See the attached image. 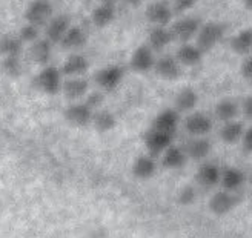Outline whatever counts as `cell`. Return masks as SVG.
Here are the masks:
<instances>
[{"mask_svg": "<svg viewBox=\"0 0 252 238\" xmlns=\"http://www.w3.org/2000/svg\"><path fill=\"white\" fill-rule=\"evenodd\" d=\"M224 25L220 22H208L203 27H200L197 32V48L201 53H208L216 48L224 35Z\"/></svg>", "mask_w": 252, "mask_h": 238, "instance_id": "obj_1", "label": "cell"}, {"mask_svg": "<svg viewBox=\"0 0 252 238\" xmlns=\"http://www.w3.org/2000/svg\"><path fill=\"white\" fill-rule=\"evenodd\" d=\"M37 89L48 95H56L62 91V72L56 66L46 65L34 80Z\"/></svg>", "mask_w": 252, "mask_h": 238, "instance_id": "obj_2", "label": "cell"}, {"mask_svg": "<svg viewBox=\"0 0 252 238\" xmlns=\"http://www.w3.org/2000/svg\"><path fill=\"white\" fill-rule=\"evenodd\" d=\"M53 11L54 8L49 0H32L25 11V20L35 27H40L53 17Z\"/></svg>", "mask_w": 252, "mask_h": 238, "instance_id": "obj_3", "label": "cell"}, {"mask_svg": "<svg viewBox=\"0 0 252 238\" xmlns=\"http://www.w3.org/2000/svg\"><path fill=\"white\" fill-rule=\"evenodd\" d=\"M172 137L174 135H171V134L151 128L145 135V146L148 149V155H151V157L161 155V152L165 151L168 146L172 145Z\"/></svg>", "mask_w": 252, "mask_h": 238, "instance_id": "obj_4", "label": "cell"}, {"mask_svg": "<svg viewBox=\"0 0 252 238\" xmlns=\"http://www.w3.org/2000/svg\"><path fill=\"white\" fill-rule=\"evenodd\" d=\"M125 77V71L119 65H111L95 72V83L102 88L103 91H114L122 83Z\"/></svg>", "mask_w": 252, "mask_h": 238, "instance_id": "obj_5", "label": "cell"}, {"mask_svg": "<svg viewBox=\"0 0 252 238\" xmlns=\"http://www.w3.org/2000/svg\"><path fill=\"white\" fill-rule=\"evenodd\" d=\"M172 8L163 0L149 3V6L146 8V17L154 27H168L172 20Z\"/></svg>", "mask_w": 252, "mask_h": 238, "instance_id": "obj_6", "label": "cell"}, {"mask_svg": "<svg viewBox=\"0 0 252 238\" xmlns=\"http://www.w3.org/2000/svg\"><path fill=\"white\" fill-rule=\"evenodd\" d=\"M185 129L194 137H205L212 129V120L203 112H191L185 120Z\"/></svg>", "mask_w": 252, "mask_h": 238, "instance_id": "obj_7", "label": "cell"}, {"mask_svg": "<svg viewBox=\"0 0 252 238\" xmlns=\"http://www.w3.org/2000/svg\"><path fill=\"white\" fill-rule=\"evenodd\" d=\"M200 30V20L195 17H185L179 22H175L171 28L172 37H175L180 42H189L192 37L197 35Z\"/></svg>", "mask_w": 252, "mask_h": 238, "instance_id": "obj_8", "label": "cell"}, {"mask_svg": "<svg viewBox=\"0 0 252 238\" xmlns=\"http://www.w3.org/2000/svg\"><path fill=\"white\" fill-rule=\"evenodd\" d=\"M131 68L135 72H148L154 68V53L148 45H140L131 56Z\"/></svg>", "mask_w": 252, "mask_h": 238, "instance_id": "obj_9", "label": "cell"}, {"mask_svg": "<svg viewBox=\"0 0 252 238\" xmlns=\"http://www.w3.org/2000/svg\"><path fill=\"white\" fill-rule=\"evenodd\" d=\"M154 69L157 72V76L165 80H177L182 74L180 63L172 56H163L158 60H156Z\"/></svg>", "mask_w": 252, "mask_h": 238, "instance_id": "obj_10", "label": "cell"}, {"mask_svg": "<svg viewBox=\"0 0 252 238\" xmlns=\"http://www.w3.org/2000/svg\"><path fill=\"white\" fill-rule=\"evenodd\" d=\"M94 111L83 103H72L65 111V119L72 124V126H86L88 123H91Z\"/></svg>", "mask_w": 252, "mask_h": 238, "instance_id": "obj_11", "label": "cell"}, {"mask_svg": "<svg viewBox=\"0 0 252 238\" xmlns=\"http://www.w3.org/2000/svg\"><path fill=\"white\" fill-rule=\"evenodd\" d=\"M235 203H237L235 197L231 192L220 191V192H216L211 197L209 209H211L212 214H216V215H226L234 209Z\"/></svg>", "mask_w": 252, "mask_h": 238, "instance_id": "obj_12", "label": "cell"}, {"mask_svg": "<svg viewBox=\"0 0 252 238\" xmlns=\"http://www.w3.org/2000/svg\"><path fill=\"white\" fill-rule=\"evenodd\" d=\"M71 27V22L68 16H56L48 20L46 27V40L51 43H60L62 37L65 35L68 28Z\"/></svg>", "mask_w": 252, "mask_h": 238, "instance_id": "obj_13", "label": "cell"}, {"mask_svg": "<svg viewBox=\"0 0 252 238\" xmlns=\"http://www.w3.org/2000/svg\"><path fill=\"white\" fill-rule=\"evenodd\" d=\"M90 69V61L83 54H71L63 63L60 72L68 77H82Z\"/></svg>", "mask_w": 252, "mask_h": 238, "instance_id": "obj_14", "label": "cell"}, {"mask_svg": "<svg viewBox=\"0 0 252 238\" xmlns=\"http://www.w3.org/2000/svg\"><path fill=\"white\" fill-rule=\"evenodd\" d=\"M179 121H180V117H179L177 111L165 109V111H161L160 114L154 119L153 128L157 129V131H161V132H166V134L174 135L175 131H177Z\"/></svg>", "mask_w": 252, "mask_h": 238, "instance_id": "obj_15", "label": "cell"}, {"mask_svg": "<svg viewBox=\"0 0 252 238\" xmlns=\"http://www.w3.org/2000/svg\"><path fill=\"white\" fill-rule=\"evenodd\" d=\"M88 88H90V83L83 77H71L65 83H62V91L68 100H79L85 97L88 94Z\"/></svg>", "mask_w": 252, "mask_h": 238, "instance_id": "obj_16", "label": "cell"}, {"mask_svg": "<svg viewBox=\"0 0 252 238\" xmlns=\"http://www.w3.org/2000/svg\"><path fill=\"white\" fill-rule=\"evenodd\" d=\"M186 163V152L180 146H168L161 152V165L166 169H180Z\"/></svg>", "mask_w": 252, "mask_h": 238, "instance_id": "obj_17", "label": "cell"}, {"mask_svg": "<svg viewBox=\"0 0 252 238\" xmlns=\"http://www.w3.org/2000/svg\"><path fill=\"white\" fill-rule=\"evenodd\" d=\"M156 171H157V163L154 157H151V155L137 157L132 165V174L140 180H148L151 177H154Z\"/></svg>", "mask_w": 252, "mask_h": 238, "instance_id": "obj_18", "label": "cell"}, {"mask_svg": "<svg viewBox=\"0 0 252 238\" xmlns=\"http://www.w3.org/2000/svg\"><path fill=\"white\" fill-rule=\"evenodd\" d=\"M53 56V43L48 42L46 39H37L32 42L31 46V59L34 60V63L46 66L51 61Z\"/></svg>", "mask_w": 252, "mask_h": 238, "instance_id": "obj_19", "label": "cell"}, {"mask_svg": "<svg viewBox=\"0 0 252 238\" xmlns=\"http://www.w3.org/2000/svg\"><path fill=\"white\" fill-rule=\"evenodd\" d=\"M220 183L224 187V191H237L245 183V174L238 168H226L220 174Z\"/></svg>", "mask_w": 252, "mask_h": 238, "instance_id": "obj_20", "label": "cell"}, {"mask_svg": "<svg viewBox=\"0 0 252 238\" xmlns=\"http://www.w3.org/2000/svg\"><path fill=\"white\" fill-rule=\"evenodd\" d=\"M149 48L154 49V51H160V49H165L172 40L174 37L171 34V30L166 27H154L149 31Z\"/></svg>", "mask_w": 252, "mask_h": 238, "instance_id": "obj_21", "label": "cell"}, {"mask_svg": "<svg viewBox=\"0 0 252 238\" xmlns=\"http://www.w3.org/2000/svg\"><path fill=\"white\" fill-rule=\"evenodd\" d=\"M220 174L221 171L219 169L217 165H214V163H203L197 171V181L200 184H203L205 187H212L217 183H220Z\"/></svg>", "mask_w": 252, "mask_h": 238, "instance_id": "obj_22", "label": "cell"}, {"mask_svg": "<svg viewBox=\"0 0 252 238\" xmlns=\"http://www.w3.org/2000/svg\"><path fill=\"white\" fill-rule=\"evenodd\" d=\"M211 149H212V145L206 137H195L194 140L188 143L185 152H186V157H191L194 160H203L211 154Z\"/></svg>", "mask_w": 252, "mask_h": 238, "instance_id": "obj_23", "label": "cell"}, {"mask_svg": "<svg viewBox=\"0 0 252 238\" xmlns=\"http://www.w3.org/2000/svg\"><path fill=\"white\" fill-rule=\"evenodd\" d=\"M201 57H203V53H201L195 45H189V43L182 45L177 51V56H175L179 63L185 65V66L198 65L201 61Z\"/></svg>", "mask_w": 252, "mask_h": 238, "instance_id": "obj_24", "label": "cell"}, {"mask_svg": "<svg viewBox=\"0 0 252 238\" xmlns=\"http://www.w3.org/2000/svg\"><path fill=\"white\" fill-rule=\"evenodd\" d=\"M86 40L88 35L80 27H69L65 35L62 37L60 45L65 49H79L86 43Z\"/></svg>", "mask_w": 252, "mask_h": 238, "instance_id": "obj_25", "label": "cell"}, {"mask_svg": "<svg viewBox=\"0 0 252 238\" xmlns=\"http://www.w3.org/2000/svg\"><path fill=\"white\" fill-rule=\"evenodd\" d=\"M116 19V6L114 3H100L93 11V22L95 27L105 28Z\"/></svg>", "mask_w": 252, "mask_h": 238, "instance_id": "obj_26", "label": "cell"}, {"mask_svg": "<svg viewBox=\"0 0 252 238\" xmlns=\"http://www.w3.org/2000/svg\"><path fill=\"white\" fill-rule=\"evenodd\" d=\"M240 112V105L232 98H223L216 105V116L221 121H231L235 120V117Z\"/></svg>", "mask_w": 252, "mask_h": 238, "instance_id": "obj_27", "label": "cell"}, {"mask_svg": "<svg viewBox=\"0 0 252 238\" xmlns=\"http://www.w3.org/2000/svg\"><path fill=\"white\" fill-rule=\"evenodd\" d=\"M23 51V42L19 35L6 34L0 40V54L3 57H20Z\"/></svg>", "mask_w": 252, "mask_h": 238, "instance_id": "obj_28", "label": "cell"}, {"mask_svg": "<svg viewBox=\"0 0 252 238\" xmlns=\"http://www.w3.org/2000/svg\"><path fill=\"white\" fill-rule=\"evenodd\" d=\"M245 132V126L243 123L240 121H235V120H231V121H226L224 126L221 128L220 131V137L224 143L228 145H235L242 140V135Z\"/></svg>", "mask_w": 252, "mask_h": 238, "instance_id": "obj_29", "label": "cell"}, {"mask_svg": "<svg viewBox=\"0 0 252 238\" xmlns=\"http://www.w3.org/2000/svg\"><path fill=\"white\" fill-rule=\"evenodd\" d=\"M94 128L97 132H109L116 128V117L112 112H109L108 109H98L95 114H93V119H91Z\"/></svg>", "mask_w": 252, "mask_h": 238, "instance_id": "obj_30", "label": "cell"}, {"mask_svg": "<svg viewBox=\"0 0 252 238\" xmlns=\"http://www.w3.org/2000/svg\"><path fill=\"white\" fill-rule=\"evenodd\" d=\"M198 103V94L194 88H183V89L177 94L175 97V106H177L179 111L188 112V111H192L195 109Z\"/></svg>", "mask_w": 252, "mask_h": 238, "instance_id": "obj_31", "label": "cell"}, {"mask_svg": "<svg viewBox=\"0 0 252 238\" xmlns=\"http://www.w3.org/2000/svg\"><path fill=\"white\" fill-rule=\"evenodd\" d=\"M232 51L240 54V56H249L251 48H252V30L246 28L238 32L234 39L231 40Z\"/></svg>", "mask_w": 252, "mask_h": 238, "instance_id": "obj_32", "label": "cell"}, {"mask_svg": "<svg viewBox=\"0 0 252 238\" xmlns=\"http://www.w3.org/2000/svg\"><path fill=\"white\" fill-rule=\"evenodd\" d=\"M2 69L9 77H20L23 66H22V61H20L19 57H3Z\"/></svg>", "mask_w": 252, "mask_h": 238, "instance_id": "obj_33", "label": "cell"}, {"mask_svg": "<svg viewBox=\"0 0 252 238\" xmlns=\"http://www.w3.org/2000/svg\"><path fill=\"white\" fill-rule=\"evenodd\" d=\"M39 34H40V30L39 27H35V25H31V23H27V25H23V27L20 28L19 31V37H20V40L25 43H32L35 42L37 39H39Z\"/></svg>", "mask_w": 252, "mask_h": 238, "instance_id": "obj_34", "label": "cell"}, {"mask_svg": "<svg viewBox=\"0 0 252 238\" xmlns=\"http://www.w3.org/2000/svg\"><path fill=\"white\" fill-rule=\"evenodd\" d=\"M195 197H197V191L194 186H185L182 187V191L179 192V203L183 206H189L195 202Z\"/></svg>", "mask_w": 252, "mask_h": 238, "instance_id": "obj_35", "label": "cell"}, {"mask_svg": "<svg viewBox=\"0 0 252 238\" xmlns=\"http://www.w3.org/2000/svg\"><path fill=\"white\" fill-rule=\"evenodd\" d=\"M85 103L90 106L93 111L94 109H100V106L103 105V94L102 92H91L90 95H88Z\"/></svg>", "mask_w": 252, "mask_h": 238, "instance_id": "obj_36", "label": "cell"}, {"mask_svg": "<svg viewBox=\"0 0 252 238\" xmlns=\"http://www.w3.org/2000/svg\"><path fill=\"white\" fill-rule=\"evenodd\" d=\"M240 74L243 76V79H246V80L252 79V57L251 56H246V59L242 61Z\"/></svg>", "mask_w": 252, "mask_h": 238, "instance_id": "obj_37", "label": "cell"}, {"mask_svg": "<svg viewBox=\"0 0 252 238\" xmlns=\"http://www.w3.org/2000/svg\"><path fill=\"white\" fill-rule=\"evenodd\" d=\"M195 2H197V0H174V11L175 12L189 11L195 5Z\"/></svg>", "mask_w": 252, "mask_h": 238, "instance_id": "obj_38", "label": "cell"}, {"mask_svg": "<svg viewBox=\"0 0 252 238\" xmlns=\"http://www.w3.org/2000/svg\"><path fill=\"white\" fill-rule=\"evenodd\" d=\"M242 140H243V149L246 152L252 151V128L245 129L243 135H242Z\"/></svg>", "mask_w": 252, "mask_h": 238, "instance_id": "obj_39", "label": "cell"}, {"mask_svg": "<svg viewBox=\"0 0 252 238\" xmlns=\"http://www.w3.org/2000/svg\"><path fill=\"white\" fill-rule=\"evenodd\" d=\"M242 111H243V116H245L248 120L252 119V97H251V95L245 97L243 105H242Z\"/></svg>", "mask_w": 252, "mask_h": 238, "instance_id": "obj_40", "label": "cell"}, {"mask_svg": "<svg viewBox=\"0 0 252 238\" xmlns=\"http://www.w3.org/2000/svg\"><path fill=\"white\" fill-rule=\"evenodd\" d=\"M126 3L131 5V6H138V5H142L143 0H125Z\"/></svg>", "mask_w": 252, "mask_h": 238, "instance_id": "obj_41", "label": "cell"}, {"mask_svg": "<svg viewBox=\"0 0 252 238\" xmlns=\"http://www.w3.org/2000/svg\"><path fill=\"white\" fill-rule=\"evenodd\" d=\"M243 5L246 9H252V0H243Z\"/></svg>", "mask_w": 252, "mask_h": 238, "instance_id": "obj_42", "label": "cell"}, {"mask_svg": "<svg viewBox=\"0 0 252 238\" xmlns=\"http://www.w3.org/2000/svg\"><path fill=\"white\" fill-rule=\"evenodd\" d=\"M100 2H102V3H114L116 0H100Z\"/></svg>", "mask_w": 252, "mask_h": 238, "instance_id": "obj_43", "label": "cell"}]
</instances>
